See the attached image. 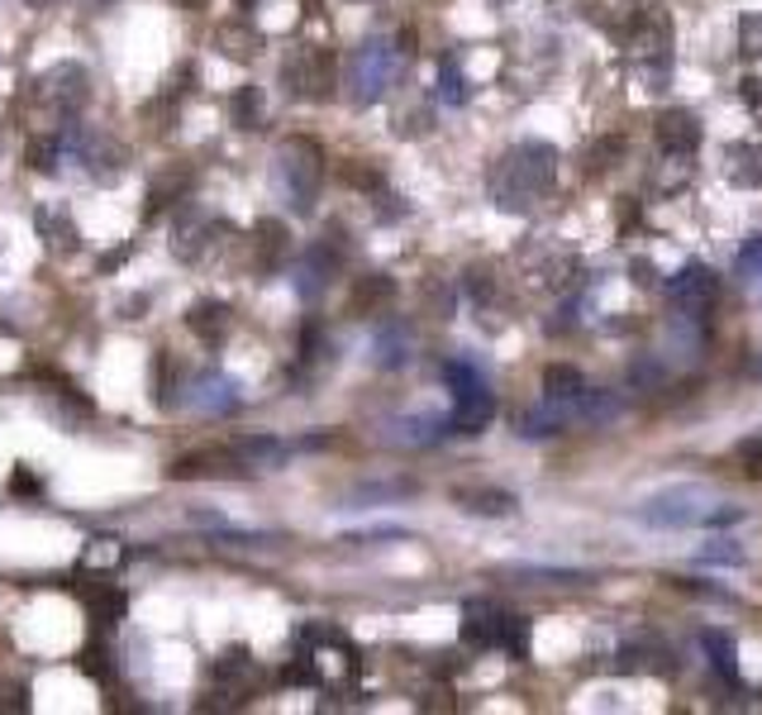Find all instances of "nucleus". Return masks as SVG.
Masks as SVG:
<instances>
[{"mask_svg":"<svg viewBox=\"0 0 762 715\" xmlns=\"http://www.w3.org/2000/svg\"><path fill=\"white\" fill-rule=\"evenodd\" d=\"M400 67H406V48H396L391 38H367L349 57V100L353 106H377L396 86Z\"/></svg>","mask_w":762,"mask_h":715,"instance_id":"2","label":"nucleus"},{"mask_svg":"<svg viewBox=\"0 0 762 715\" xmlns=\"http://www.w3.org/2000/svg\"><path fill=\"white\" fill-rule=\"evenodd\" d=\"M5 706H10V711H24V706H29V701H24V686H10V692H5Z\"/></svg>","mask_w":762,"mask_h":715,"instance_id":"35","label":"nucleus"},{"mask_svg":"<svg viewBox=\"0 0 762 715\" xmlns=\"http://www.w3.org/2000/svg\"><path fill=\"white\" fill-rule=\"evenodd\" d=\"M496 415V396H492V382L482 386H467V392H453V415H449V429L453 435H482Z\"/></svg>","mask_w":762,"mask_h":715,"instance_id":"8","label":"nucleus"},{"mask_svg":"<svg viewBox=\"0 0 762 715\" xmlns=\"http://www.w3.org/2000/svg\"><path fill=\"white\" fill-rule=\"evenodd\" d=\"M234 449H239V458H243L249 468H281L286 458H291V443L267 439V435H249V439H239Z\"/></svg>","mask_w":762,"mask_h":715,"instance_id":"16","label":"nucleus"},{"mask_svg":"<svg viewBox=\"0 0 762 715\" xmlns=\"http://www.w3.org/2000/svg\"><path fill=\"white\" fill-rule=\"evenodd\" d=\"M38 224H43V229H53V249H63V253L71 249V239H77V234H71V229L63 224V215H57V210H43V215H38Z\"/></svg>","mask_w":762,"mask_h":715,"instance_id":"31","label":"nucleus"},{"mask_svg":"<svg viewBox=\"0 0 762 715\" xmlns=\"http://www.w3.org/2000/svg\"><path fill=\"white\" fill-rule=\"evenodd\" d=\"M120 543L114 539H91V549H86V563H96V568H114L120 563Z\"/></svg>","mask_w":762,"mask_h":715,"instance_id":"29","label":"nucleus"},{"mask_svg":"<svg viewBox=\"0 0 762 715\" xmlns=\"http://www.w3.org/2000/svg\"><path fill=\"white\" fill-rule=\"evenodd\" d=\"M543 396H549V400H582L586 396L582 372L567 367V363H549V367H543Z\"/></svg>","mask_w":762,"mask_h":715,"instance_id":"17","label":"nucleus"},{"mask_svg":"<svg viewBox=\"0 0 762 715\" xmlns=\"http://www.w3.org/2000/svg\"><path fill=\"white\" fill-rule=\"evenodd\" d=\"M239 6H243V10H249V6H253V0H239Z\"/></svg>","mask_w":762,"mask_h":715,"instance_id":"39","label":"nucleus"},{"mask_svg":"<svg viewBox=\"0 0 762 715\" xmlns=\"http://www.w3.org/2000/svg\"><path fill=\"white\" fill-rule=\"evenodd\" d=\"M715 292H720V277L706 267V263H686L677 277H667V300L682 310H706Z\"/></svg>","mask_w":762,"mask_h":715,"instance_id":"7","label":"nucleus"},{"mask_svg":"<svg viewBox=\"0 0 762 715\" xmlns=\"http://www.w3.org/2000/svg\"><path fill=\"white\" fill-rule=\"evenodd\" d=\"M320 177H324V153L314 139H286L277 148V186L296 215H306L314 206Z\"/></svg>","mask_w":762,"mask_h":715,"instance_id":"4","label":"nucleus"},{"mask_svg":"<svg viewBox=\"0 0 762 715\" xmlns=\"http://www.w3.org/2000/svg\"><path fill=\"white\" fill-rule=\"evenodd\" d=\"M453 501L467 515H515V496L500 492V486H457Z\"/></svg>","mask_w":762,"mask_h":715,"instance_id":"14","label":"nucleus"},{"mask_svg":"<svg viewBox=\"0 0 762 715\" xmlns=\"http://www.w3.org/2000/svg\"><path fill=\"white\" fill-rule=\"evenodd\" d=\"M186 400L200 410V415H229L239 406V382L224 377V372H206V377L191 382V392H186Z\"/></svg>","mask_w":762,"mask_h":715,"instance_id":"10","label":"nucleus"},{"mask_svg":"<svg viewBox=\"0 0 762 715\" xmlns=\"http://www.w3.org/2000/svg\"><path fill=\"white\" fill-rule=\"evenodd\" d=\"M386 439L400 443V449H424V443H439L443 439V425L429 420V415H406V420L386 425Z\"/></svg>","mask_w":762,"mask_h":715,"instance_id":"15","label":"nucleus"},{"mask_svg":"<svg viewBox=\"0 0 762 715\" xmlns=\"http://www.w3.org/2000/svg\"><path fill=\"white\" fill-rule=\"evenodd\" d=\"M696 558H700V563H729V568H735V563H743V549L735 539H710Z\"/></svg>","mask_w":762,"mask_h":715,"instance_id":"28","label":"nucleus"},{"mask_svg":"<svg viewBox=\"0 0 762 715\" xmlns=\"http://www.w3.org/2000/svg\"><path fill=\"white\" fill-rule=\"evenodd\" d=\"M700 644H706V653H710L715 672L735 682V678H739V653H735V639H729L725 629H706V635H700Z\"/></svg>","mask_w":762,"mask_h":715,"instance_id":"20","label":"nucleus"},{"mask_svg":"<svg viewBox=\"0 0 762 715\" xmlns=\"http://www.w3.org/2000/svg\"><path fill=\"white\" fill-rule=\"evenodd\" d=\"M234 114H239V124H243V129H257V124H263V114H257V91H253V86H249V91H239V96H234Z\"/></svg>","mask_w":762,"mask_h":715,"instance_id":"30","label":"nucleus"},{"mask_svg":"<svg viewBox=\"0 0 762 715\" xmlns=\"http://www.w3.org/2000/svg\"><path fill=\"white\" fill-rule=\"evenodd\" d=\"M29 6H48V0H29Z\"/></svg>","mask_w":762,"mask_h":715,"instance_id":"38","label":"nucleus"},{"mask_svg":"<svg viewBox=\"0 0 762 715\" xmlns=\"http://www.w3.org/2000/svg\"><path fill=\"white\" fill-rule=\"evenodd\" d=\"M177 6H200V0H177Z\"/></svg>","mask_w":762,"mask_h":715,"instance_id":"37","label":"nucleus"},{"mask_svg":"<svg viewBox=\"0 0 762 715\" xmlns=\"http://www.w3.org/2000/svg\"><path fill=\"white\" fill-rule=\"evenodd\" d=\"M372 349H377V367H400V363L410 358V329H406V324L382 329Z\"/></svg>","mask_w":762,"mask_h":715,"instance_id":"21","label":"nucleus"},{"mask_svg":"<svg viewBox=\"0 0 762 715\" xmlns=\"http://www.w3.org/2000/svg\"><path fill=\"white\" fill-rule=\"evenodd\" d=\"M735 272L743 282H753V277H762V234H753L749 243L739 249V257H735Z\"/></svg>","mask_w":762,"mask_h":715,"instance_id":"26","label":"nucleus"},{"mask_svg":"<svg viewBox=\"0 0 762 715\" xmlns=\"http://www.w3.org/2000/svg\"><path fill=\"white\" fill-rule=\"evenodd\" d=\"M186 324H191L206 343H220L229 334V306H220V300H206V306H196L191 315H186Z\"/></svg>","mask_w":762,"mask_h":715,"instance_id":"18","label":"nucleus"},{"mask_svg":"<svg viewBox=\"0 0 762 715\" xmlns=\"http://www.w3.org/2000/svg\"><path fill=\"white\" fill-rule=\"evenodd\" d=\"M239 472H249L239 449H196L172 463V477H239Z\"/></svg>","mask_w":762,"mask_h":715,"instance_id":"9","label":"nucleus"},{"mask_svg":"<svg viewBox=\"0 0 762 715\" xmlns=\"http://www.w3.org/2000/svg\"><path fill=\"white\" fill-rule=\"evenodd\" d=\"M496 649H506L510 658H529V625L520 615H500V635H496Z\"/></svg>","mask_w":762,"mask_h":715,"instance_id":"23","label":"nucleus"},{"mask_svg":"<svg viewBox=\"0 0 762 715\" xmlns=\"http://www.w3.org/2000/svg\"><path fill=\"white\" fill-rule=\"evenodd\" d=\"M557 172V148L539 139L515 143L510 153H500V163L492 167V200L510 215H529L543 200V191L553 186Z\"/></svg>","mask_w":762,"mask_h":715,"instance_id":"1","label":"nucleus"},{"mask_svg":"<svg viewBox=\"0 0 762 715\" xmlns=\"http://www.w3.org/2000/svg\"><path fill=\"white\" fill-rule=\"evenodd\" d=\"M658 148L672 153V157H692L700 148V124L686 110H667L663 120H658Z\"/></svg>","mask_w":762,"mask_h":715,"instance_id":"12","label":"nucleus"},{"mask_svg":"<svg viewBox=\"0 0 762 715\" xmlns=\"http://www.w3.org/2000/svg\"><path fill=\"white\" fill-rule=\"evenodd\" d=\"M281 77L291 86V96L324 100V96H334V86H339V63L329 48H320V43H300V48H291V57H286Z\"/></svg>","mask_w":762,"mask_h":715,"instance_id":"5","label":"nucleus"},{"mask_svg":"<svg viewBox=\"0 0 762 715\" xmlns=\"http://www.w3.org/2000/svg\"><path fill=\"white\" fill-rule=\"evenodd\" d=\"M439 96L449 100V106H463V100H467V91H463V72H457L453 57H443V63H439Z\"/></svg>","mask_w":762,"mask_h":715,"instance_id":"25","label":"nucleus"},{"mask_svg":"<svg viewBox=\"0 0 762 715\" xmlns=\"http://www.w3.org/2000/svg\"><path fill=\"white\" fill-rule=\"evenodd\" d=\"M386 296H391V282H386V277H367V282L349 296V306H353V310H367V306H377V300H386Z\"/></svg>","mask_w":762,"mask_h":715,"instance_id":"27","label":"nucleus"},{"mask_svg":"<svg viewBox=\"0 0 762 715\" xmlns=\"http://www.w3.org/2000/svg\"><path fill=\"white\" fill-rule=\"evenodd\" d=\"M14 492H38V482L29 472H14Z\"/></svg>","mask_w":762,"mask_h":715,"instance_id":"36","label":"nucleus"},{"mask_svg":"<svg viewBox=\"0 0 762 715\" xmlns=\"http://www.w3.org/2000/svg\"><path fill=\"white\" fill-rule=\"evenodd\" d=\"M206 234H210V220H206V215H200V210L181 215L177 229H172V253H177L181 263H196V257L206 253V243H210Z\"/></svg>","mask_w":762,"mask_h":715,"instance_id":"13","label":"nucleus"},{"mask_svg":"<svg viewBox=\"0 0 762 715\" xmlns=\"http://www.w3.org/2000/svg\"><path fill=\"white\" fill-rule=\"evenodd\" d=\"M710 515H715V492L700 482L663 486L639 506V520L649 529H692V525H710Z\"/></svg>","mask_w":762,"mask_h":715,"instance_id":"3","label":"nucleus"},{"mask_svg":"<svg viewBox=\"0 0 762 715\" xmlns=\"http://www.w3.org/2000/svg\"><path fill=\"white\" fill-rule=\"evenodd\" d=\"M324 272H329V257H324V253H320V257L310 253V263L300 267V277H296V292H300V296H320V292H324V282H329Z\"/></svg>","mask_w":762,"mask_h":715,"instance_id":"24","label":"nucleus"},{"mask_svg":"<svg viewBox=\"0 0 762 715\" xmlns=\"http://www.w3.org/2000/svg\"><path fill=\"white\" fill-rule=\"evenodd\" d=\"M86 96H91L86 91V67H77V63H63L34 81V100L53 114V120H71V114L86 106Z\"/></svg>","mask_w":762,"mask_h":715,"instance_id":"6","label":"nucleus"},{"mask_svg":"<svg viewBox=\"0 0 762 715\" xmlns=\"http://www.w3.org/2000/svg\"><path fill=\"white\" fill-rule=\"evenodd\" d=\"M100 658H106L100 649H86V653H81V668L91 672V678H106V663H100Z\"/></svg>","mask_w":762,"mask_h":715,"instance_id":"34","label":"nucleus"},{"mask_svg":"<svg viewBox=\"0 0 762 715\" xmlns=\"http://www.w3.org/2000/svg\"><path fill=\"white\" fill-rule=\"evenodd\" d=\"M557 406H563V400H549V406L524 410V415H520V435H524V439H549V435H557V429H563V420H567V415L557 410Z\"/></svg>","mask_w":762,"mask_h":715,"instance_id":"19","label":"nucleus"},{"mask_svg":"<svg viewBox=\"0 0 762 715\" xmlns=\"http://www.w3.org/2000/svg\"><path fill=\"white\" fill-rule=\"evenodd\" d=\"M500 615H506V610H500L496 601H486V596L467 601V606H463V639L472 644V649H496Z\"/></svg>","mask_w":762,"mask_h":715,"instance_id":"11","label":"nucleus"},{"mask_svg":"<svg viewBox=\"0 0 762 715\" xmlns=\"http://www.w3.org/2000/svg\"><path fill=\"white\" fill-rule=\"evenodd\" d=\"M220 43H224V53H234V57H253V53H257V34H249V29H243V34L224 29Z\"/></svg>","mask_w":762,"mask_h":715,"instance_id":"32","label":"nucleus"},{"mask_svg":"<svg viewBox=\"0 0 762 715\" xmlns=\"http://www.w3.org/2000/svg\"><path fill=\"white\" fill-rule=\"evenodd\" d=\"M81 596H86V606H91L96 620H120V615H124V592L114 582H106V586H81Z\"/></svg>","mask_w":762,"mask_h":715,"instance_id":"22","label":"nucleus"},{"mask_svg":"<svg viewBox=\"0 0 762 715\" xmlns=\"http://www.w3.org/2000/svg\"><path fill=\"white\" fill-rule=\"evenodd\" d=\"M415 486L410 482H382V486H367V492H353V501H386V496H410Z\"/></svg>","mask_w":762,"mask_h":715,"instance_id":"33","label":"nucleus"}]
</instances>
